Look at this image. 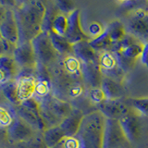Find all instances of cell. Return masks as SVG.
<instances>
[{
    "instance_id": "obj_1",
    "label": "cell",
    "mask_w": 148,
    "mask_h": 148,
    "mask_svg": "<svg viewBox=\"0 0 148 148\" xmlns=\"http://www.w3.org/2000/svg\"><path fill=\"white\" fill-rule=\"evenodd\" d=\"M46 6L40 0L23 2L15 13L20 31V42H31L42 32Z\"/></svg>"
},
{
    "instance_id": "obj_2",
    "label": "cell",
    "mask_w": 148,
    "mask_h": 148,
    "mask_svg": "<svg viewBox=\"0 0 148 148\" xmlns=\"http://www.w3.org/2000/svg\"><path fill=\"white\" fill-rule=\"evenodd\" d=\"M105 119L98 110L84 115L75 136L82 148H102Z\"/></svg>"
},
{
    "instance_id": "obj_3",
    "label": "cell",
    "mask_w": 148,
    "mask_h": 148,
    "mask_svg": "<svg viewBox=\"0 0 148 148\" xmlns=\"http://www.w3.org/2000/svg\"><path fill=\"white\" fill-rule=\"evenodd\" d=\"M38 102L40 104L41 117L46 129L58 126L73 109L69 102L58 98L52 94Z\"/></svg>"
},
{
    "instance_id": "obj_4",
    "label": "cell",
    "mask_w": 148,
    "mask_h": 148,
    "mask_svg": "<svg viewBox=\"0 0 148 148\" xmlns=\"http://www.w3.org/2000/svg\"><path fill=\"white\" fill-rule=\"evenodd\" d=\"M143 44L140 39L131 34H127L119 43V50L114 52L122 69L127 72L131 69L136 60L140 58L143 52Z\"/></svg>"
},
{
    "instance_id": "obj_5",
    "label": "cell",
    "mask_w": 148,
    "mask_h": 148,
    "mask_svg": "<svg viewBox=\"0 0 148 148\" xmlns=\"http://www.w3.org/2000/svg\"><path fill=\"white\" fill-rule=\"evenodd\" d=\"M31 42L35 53L37 65L47 68L58 59L59 55L54 48L48 32H42Z\"/></svg>"
},
{
    "instance_id": "obj_6",
    "label": "cell",
    "mask_w": 148,
    "mask_h": 148,
    "mask_svg": "<svg viewBox=\"0 0 148 148\" xmlns=\"http://www.w3.org/2000/svg\"><path fill=\"white\" fill-rule=\"evenodd\" d=\"M15 115L24 120L38 132H43L45 128L40 113V104L34 97L25 100L15 106Z\"/></svg>"
},
{
    "instance_id": "obj_7",
    "label": "cell",
    "mask_w": 148,
    "mask_h": 148,
    "mask_svg": "<svg viewBox=\"0 0 148 148\" xmlns=\"http://www.w3.org/2000/svg\"><path fill=\"white\" fill-rule=\"evenodd\" d=\"M130 141L125 135L119 120L106 119L102 148H128Z\"/></svg>"
},
{
    "instance_id": "obj_8",
    "label": "cell",
    "mask_w": 148,
    "mask_h": 148,
    "mask_svg": "<svg viewBox=\"0 0 148 148\" xmlns=\"http://www.w3.org/2000/svg\"><path fill=\"white\" fill-rule=\"evenodd\" d=\"M99 67L102 75L122 83L125 72L120 67L117 56L114 52H103L99 54Z\"/></svg>"
},
{
    "instance_id": "obj_9",
    "label": "cell",
    "mask_w": 148,
    "mask_h": 148,
    "mask_svg": "<svg viewBox=\"0 0 148 148\" xmlns=\"http://www.w3.org/2000/svg\"><path fill=\"white\" fill-rule=\"evenodd\" d=\"M12 58L18 69H34L37 67V60L32 42H22L14 46Z\"/></svg>"
},
{
    "instance_id": "obj_10",
    "label": "cell",
    "mask_w": 148,
    "mask_h": 148,
    "mask_svg": "<svg viewBox=\"0 0 148 148\" xmlns=\"http://www.w3.org/2000/svg\"><path fill=\"white\" fill-rule=\"evenodd\" d=\"M8 139L11 145L17 143L29 141L35 137L39 132L24 120L15 115L12 123L7 128Z\"/></svg>"
},
{
    "instance_id": "obj_11",
    "label": "cell",
    "mask_w": 148,
    "mask_h": 148,
    "mask_svg": "<svg viewBox=\"0 0 148 148\" xmlns=\"http://www.w3.org/2000/svg\"><path fill=\"white\" fill-rule=\"evenodd\" d=\"M66 38L72 45L82 41H90L91 37L83 31L81 21V11L76 8L68 15V28L65 34Z\"/></svg>"
},
{
    "instance_id": "obj_12",
    "label": "cell",
    "mask_w": 148,
    "mask_h": 148,
    "mask_svg": "<svg viewBox=\"0 0 148 148\" xmlns=\"http://www.w3.org/2000/svg\"><path fill=\"white\" fill-rule=\"evenodd\" d=\"M128 28L131 34L138 39H148V11L145 8L132 10L129 18Z\"/></svg>"
},
{
    "instance_id": "obj_13",
    "label": "cell",
    "mask_w": 148,
    "mask_h": 148,
    "mask_svg": "<svg viewBox=\"0 0 148 148\" xmlns=\"http://www.w3.org/2000/svg\"><path fill=\"white\" fill-rule=\"evenodd\" d=\"M0 34L2 40L10 45L16 46L20 42V31L14 10L8 8L6 17L0 23Z\"/></svg>"
},
{
    "instance_id": "obj_14",
    "label": "cell",
    "mask_w": 148,
    "mask_h": 148,
    "mask_svg": "<svg viewBox=\"0 0 148 148\" xmlns=\"http://www.w3.org/2000/svg\"><path fill=\"white\" fill-rule=\"evenodd\" d=\"M97 110L104 116L105 119L119 120L126 115L130 110L127 102L122 99L105 100L97 106Z\"/></svg>"
},
{
    "instance_id": "obj_15",
    "label": "cell",
    "mask_w": 148,
    "mask_h": 148,
    "mask_svg": "<svg viewBox=\"0 0 148 148\" xmlns=\"http://www.w3.org/2000/svg\"><path fill=\"white\" fill-rule=\"evenodd\" d=\"M119 121L130 143L137 141L141 135L142 131L141 120L138 115L130 110L126 115L119 119Z\"/></svg>"
},
{
    "instance_id": "obj_16",
    "label": "cell",
    "mask_w": 148,
    "mask_h": 148,
    "mask_svg": "<svg viewBox=\"0 0 148 148\" xmlns=\"http://www.w3.org/2000/svg\"><path fill=\"white\" fill-rule=\"evenodd\" d=\"M18 67L12 56L3 55L0 57V86L15 81L18 74Z\"/></svg>"
},
{
    "instance_id": "obj_17",
    "label": "cell",
    "mask_w": 148,
    "mask_h": 148,
    "mask_svg": "<svg viewBox=\"0 0 148 148\" xmlns=\"http://www.w3.org/2000/svg\"><path fill=\"white\" fill-rule=\"evenodd\" d=\"M83 117H84V115H83L82 110L73 108L68 117L64 119L63 121L59 124V127L61 128L66 138L75 137L77 135Z\"/></svg>"
},
{
    "instance_id": "obj_18",
    "label": "cell",
    "mask_w": 148,
    "mask_h": 148,
    "mask_svg": "<svg viewBox=\"0 0 148 148\" xmlns=\"http://www.w3.org/2000/svg\"><path fill=\"white\" fill-rule=\"evenodd\" d=\"M17 94L21 103L25 100L32 98L35 95L36 77L32 75H22L16 79Z\"/></svg>"
},
{
    "instance_id": "obj_19",
    "label": "cell",
    "mask_w": 148,
    "mask_h": 148,
    "mask_svg": "<svg viewBox=\"0 0 148 148\" xmlns=\"http://www.w3.org/2000/svg\"><path fill=\"white\" fill-rule=\"evenodd\" d=\"M72 55L80 60L82 64L99 61V54L92 47L90 41H82L73 45Z\"/></svg>"
},
{
    "instance_id": "obj_20",
    "label": "cell",
    "mask_w": 148,
    "mask_h": 148,
    "mask_svg": "<svg viewBox=\"0 0 148 148\" xmlns=\"http://www.w3.org/2000/svg\"><path fill=\"white\" fill-rule=\"evenodd\" d=\"M82 72L83 82L86 83L90 88L101 86L103 75L99 67V61L82 64Z\"/></svg>"
},
{
    "instance_id": "obj_21",
    "label": "cell",
    "mask_w": 148,
    "mask_h": 148,
    "mask_svg": "<svg viewBox=\"0 0 148 148\" xmlns=\"http://www.w3.org/2000/svg\"><path fill=\"white\" fill-rule=\"evenodd\" d=\"M100 88L103 90L106 95V100H116V99H122L124 95V88L122 83L116 82L114 80L108 77L103 76Z\"/></svg>"
},
{
    "instance_id": "obj_22",
    "label": "cell",
    "mask_w": 148,
    "mask_h": 148,
    "mask_svg": "<svg viewBox=\"0 0 148 148\" xmlns=\"http://www.w3.org/2000/svg\"><path fill=\"white\" fill-rule=\"evenodd\" d=\"M61 69L68 76L79 82H83L82 72V62L73 55L64 57L61 62Z\"/></svg>"
},
{
    "instance_id": "obj_23",
    "label": "cell",
    "mask_w": 148,
    "mask_h": 148,
    "mask_svg": "<svg viewBox=\"0 0 148 148\" xmlns=\"http://www.w3.org/2000/svg\"><path fill=\"white\" fill-rule=\"evenodd\" d=\"M105 32L108 34L109 39L115 45V52L119 50V43L127 34L125 27L121 22L119 21H111L109 24L106 26Z\"/></svg>"
},
{
    "instance_id": "obj_24",
    "label": "cell",
    "mask_w": 148,
    "mask_h": 148,
    "mask_svg": "<svg viewBox=\"0 0 148 148\" xmlns=\"http://www.w3.org/2000/svg\"><path fill=\"white\" fill-rule=\"evenodd\" d=\"M42 136H43L44 142L45 143V145L47 146V148H52L56 145H59L66 138L61 128L59 127V125L58 126L45 129L42 132Z\"/></svg>"
},
{
    "instance_id": "obj_25",
    "label": "cell",
    "mask_w": 148,
    "mask_h": 148,
    "mask_svg": "<svg viewBox=\"0 0 148 148\" xmlns=\"http://www.w3.org/2000/svg\"><path fill=\"white\" fill-rule=\"evenodd\" d=\"M48 34L54 48L59 56H65L66 57V56L72 54V45L64 36L58 35L51 31Z\"/></svg>"
},
{
    "instance_id": "obj_26",
    "label": "cell",
    "mask_w": 148,
    "mask_h": 148,
    "mask_svg": "<svg viewBox=\"0 0 148 148\" xmlns=\"http://www.w3.org/2000/svg\"><path fill=\"white\" fill-rule=\"evenodd\" d=\"M1 87L2 94L5 96L9 103L13 106H18L21 104V101L18 98V94H17V82L16 80L9 82L8 83L0 86Z\"/></svg>"
},
{
    "instance_id": "obj_27",
    "label": "cell",
    "mask_w": 148,
    "mask_h": 148,
    "mask_svg": "<svg viewBox=\"0 0 148 148\" xmlns=\"http://www.w3.org/2000/svg\"><path fill=\"white\" fill-rule=\"evenodd\" d=\"M68 28V15H65L63 13L58 12V15L55 17L54 21L51 25V32L54 34L65 36Z\"/></svg>"
},
{
    "instance_id": "obj_28",
    "label": "cell",
    "mask_w": 148,
    "mask_h": 148,
    "mask_svg": "<svg viewBox=\"0 0 148 148\" xmlns=\"http://www.w3.org/2000/svg\"><path fill=\"white\" fill-rule=\"evenodd\" d=\"M11 148H47V146L44 142L42 133H38L35 137L29 141L14 143Z\"/></svg>"
},
{
    "instance_id": "obj_29",
    "label": "cell",
    "mask_w": 148,
    "mask_h": 148,
    "mask_svg": "<svg viewBox=\"0 0 148 148\" xmlns=\"http://www.w3.org/2000/svg\"><path fill=\"white\" fill-rule=\"evenodd\" d=\"M126 102L141 115L148 117V98H132Z\"/></svg>"
},
{
    "instance_id": "obj_30",
    "label": "cell",
    "mask_w": 148,
    "mask_h": 148,
    "mask_svg": "<svg viewBox=\"0 0 148 148\" xmlns=\"http://www.w3.org/2000/svg\"><path fill=\"white\" fill-rule=\"evenodd\" d=\"M89 98L92 104H95L96 106H98L101 104L102 102H104L106 99V95L104 94L103 90L100 87L96 88H90L89 91Z\"/></svg>"
},
{
    "instance_id": "obj_31",
    "label": "cell",
    "mask_w": 148,
    "mask_h": 148,
    "mask_svg": "<svg viewBox=\"0 0 148 148\" xmlns=\"http://www.w3.org/2000/svg\"><path fill=\"white\" fill-rule=\"evenodd\" d=\"M56 7L60 13H63L65 15H69V13L75 10V5L71 1H66V0H61V1L55 2Z\"/></svg>"
},
{
    "instance_id": "obj_32",
    "label": "cell",
    "mask_w": 148,
    "mask_h": 148,
    "mask_svg": "<svg viewBox=\"0 0 148 148\" xmlns=\"http://www.w3.org/2000/svg\"><path fill=\"white\" fill-rule=\"evenodd\" d=\"M14 117L10 114V112L0 106V126H2L4 128H8L13 121Z\"/></svg>"
},
{
    "instance_id": "obj_33",
    "label": "cell",
    "mask_w": 148,
    "mask_h": 148,
    "mask_svg": "<svg viewBox=\"0 0 148 148\" xmlns=\"http://www.w3.org/2000/svg\"><path fill=\"white\" fill-rule=\"evenodd\" d=\"M63 148H82L80 142L78 141L76 137H68L65 138L63 142Z\"/></svg>"
},
{
    "instance_id": "obj_34",
    "label": "cell",
    "mask_w": 148,
    "mask_h": 148,
    "mask_svg": "<svg viewBox=\"0 0 148 148\" xmlns=\"http://www.w3.org/2000/svg\"><path fill=\"white\" fill-rule=\"evenodd\" d=\"M89 32H90L91 35H92V36H94V38H95V37L99 36L102 32H104V29H103V27H102V25L100 24L99 22L94 21L89 26Z\"/></svg>"
},
{
    "instance_id": "obj_35",
    "label": "cell",
    "mask_w": 148,
    "mask_h": 148,
    "mask_svg": "<svg viewBox=\"0 0 148 148\" xmlns=\"http://www.w3.org/2000/svg\"><path fill=\"white\" fill-rule=\"evenodd\" d=\"M9 143H10V142H9V139H8L7 128L0 126V146L8 147Z\"/></svg>"
},
{
    "instance_id": "obj_36",
    "label": "cell",
    "mask_w": 148,
    "mask_h": 148,
    "mask_svg": "<svg viewBox=\"0 0 148 148\" xmlns=\"http://www.w3.org/2000/svg\"><path fill=\"white\" fill-rule=\"evenodd\" d=\"M140 60L143 65L148 69V42L143 44V52L140 57Z\"/></svg>"
},
{
    "instance_id": "obj_37",
    "label": "cell",
    "mask_w": 148,
    "mask_h": 148,
    "mask_svg": "<svg viewBox=\"0 0 148 148\" xmlns=\"http://www.w3.org/2000/svg\"><path fill=\"white\" fill-rule=\"evenodd\" d=\"M7 45H8V43H6L4 40L0 41V57L3 55H6V51H7Z\"/></svg>"
},
{
    "instance_id": "obj_38",
    "label": "cell",
    "mask_w": 148,
    "mask_h": 148,
    "mask_svg": "<svg viewBox=\"0 0 148 148\" xmlns=\"http://www.w3.org/2000/svg\"><path fill=\"white\" fill-rule=\"evenodd\" d=\"M7 11H8V8L5 6H3V5L0 4V23L3 21L5 17H6Z\"/></svg>"
},
{
    "instance_id": "obj_39",
    "label": "cell",
    "mask_w": 148,
    "mask_h": 148,
    "mask_svg": "<svg viewBox=\"0 0 148 148\" xmlns=\"http://www.w3.org/2000/svg\"><path fill=\"white\" fill-rule=\"evenodd\" d=\"M52 148H63V145H62V143H59V145H56V146H54Z\"/></svg>"
},
{
    "instance_id": "obj_40",
    "label": "cell",
    "mask_w": 148,
    "mask_h": 148,
    "mask_svg": "<svg viewBox=\"0 0 148 148\" xmlns=\"http://www.w3.org/2000/svg\"><path fill=\"white\" fill-rule=\"evenodd\" d=\"M0 148H8V147H4V146H0Z\"/></svg>"
},
{
    "instance_id": "obj_41",
    "label": "cell",
    "mask_w": 148,
    "mask_h": 148,
    "mask_svg": "<svg viewBox=\"0 0 148 148\" xmlns=\"http://www.w3.org/2000/svg\"><path fill=\"white\" fill-rule=\"evenodd\" d=\"M2 40V37H1V34H0V41Z\"/></svg>"
}]
</instances>
